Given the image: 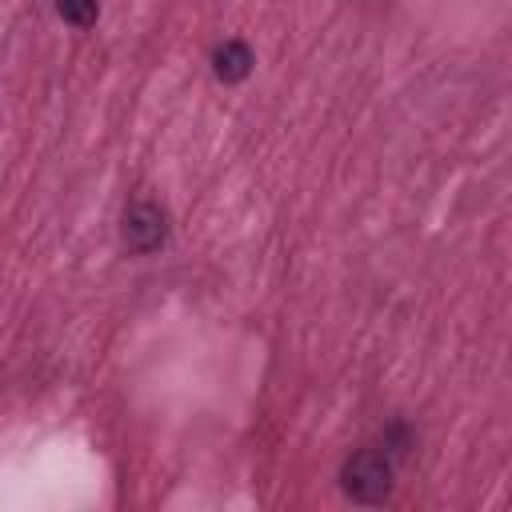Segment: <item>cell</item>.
<instances>
[{
	"label": "cell",
	"mask_w": 512,
	"mask_h": 512,
	"mask_svg": "<svg viewBox=\"0 0 512 512\" xmlns=\"http://www.w3.org/2000/svg\"><path fill=\"white\" fill-rule=\"evenodd\" d=\"M396 456L384 444H368L356 448L344 464H340V488L348 500L356 504H384L392 496V480H396Z\"/></svg>",
	"instance_id": "obj_1"
},
{
	"label": "cell",
	"mask_w": 512,
	"mask_h": 512,
	"mask_svg": "<svg viewBox=\"0 0 512 512\" xmlns=\"http://www.w3.org/2000/svg\"><path fill=\"white\" fill-rule=\"evenodd\" d=\"M120 240L132 256H152L168 244V212L152 200H136L128 204L124 220H120Z\"/></svg>",
	"instance_id": "obj_2"
},
{
	"label": "cell",
	"mask_w": 512,
	"mask_h": 512,
	"mask_svg": "<svg viewBox=\"0 0 512 512\" xmlns=\"http://www.w3.org/2000/svg\"><path fill=\"white\" fill-rule=\"evenodd\" d=\"M252 64H256L252 48H248L244 40H236V36L212 48V72H216V80H224V84H240V80H248Z\"/></svg>",
	"instance_id": "obj_3"
},
{
	"label": "cell",
	"mask_w": 512,
	"mask_h": 512,
	"mask_svg": "<svg viewBox=\"0 0 512 512\" xmlns=\"http://www.w3.org/2000/svg\"><path fill=\"white\" fill-rule=\"evenodd\" d=\"M60 20L72 24V28H92L96 16H100V0H52Z\"/></svg>",
	"instance_id": "obj_4"
}]
</instances>
